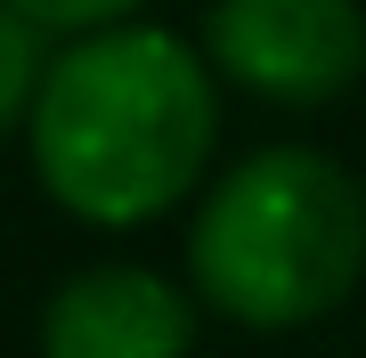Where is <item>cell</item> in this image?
Listing matches in <instances>:
<instances>
[{
	"label": "cell",
	"mask_w": 366,
	"mask_h": 358,
	"mask_svg": "<svg viewBox=\"0 0 366 358\" xmlns=\"http://www.w3.org/2000/svg\"><path fill=\"white\" fill-rule=\"evenodd\" d=\"M41 81H49V66H41V25H33L25 9H9V0H0V131L33 122Z\"/></svg>",
	"instance_id": "obj_5"
},
{
	"label": "cell",
	"mask_w": 366,
	"mask_h": 358,
	"mask_svg": "<svg viewBox=\"0 0 366 358\" xmlns=\"http://www.w3.org/2000/svg\"><path fill=\"white\" fill-rule=\"evenodd\" d=\"M196 293L236 326H310L366 269V196L317 146H261L212 187L187 237Z\"/></svg>",
	"instance_id": "obj_2"
},
{
	"label": "cell",
	"mask_w": 366,
	"mask_h": 358,
	"mask_svg": "<svg viewBox=\"0 0 366 358\" xmlns=\"http://www.w3.org/2000/svg\"><path fill=\"white\" fill-rule=\"evenodd\" d=\"M187 342H196L187 293L131 261L81 269L41 309V358H187Z\"/></svg>",
	"instance_id": "obj_4"
},
{
	"label": "cell",
	"mask_w": 366,
	"mask_h": 358,
	"mask_svg": "<svg viewBox=\"0 0 366 358\" xmlns=\"http://www.w3.org/2000/svg\"><path fill=\"white\" fill-rule=\"evenodd\" d=\"M9 9H25L41 33H106V25H131L139 0H9Z\"/></svg>",
	"instance_id": "obj_6"
},
{
	"label": "cell",
	"mask_w": 366,
	"mask_h": 358,
	"mask_svg": "<svg viewBox=\"0 0 366 358\" xmlns=\"http://www.w3.org/2000/svg\"><path fill=\"white\" fill-rule=\"evenodd\" d=\"M204 49L269 106H326L366 74V16L358 0H212Z\"/></svg>",
	"instance_id": "obj_3"
},
{
	"label": "cell",
	"mask_w": 366,
	"mask_h": 358,
	"mask_svg": "<svg viewBox=\"0 0 366 358\" xmlns=\"http://www.w3.org/2000/svg\"><path fill=\"white\" fill-rule=\"evenodd\" d=\"M33 171L90 228H139L196 187L220 106L212 74L163 25H106L74 41L33 106Z\"/></svg>",
	"instance_id": "obj_1"
}]
</instances>
